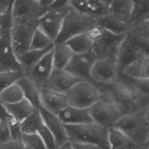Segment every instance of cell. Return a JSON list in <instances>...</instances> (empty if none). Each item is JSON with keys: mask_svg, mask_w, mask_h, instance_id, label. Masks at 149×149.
Returning <instances> with one entry per match:
<instances>
[{"mask_svg": "<svg viewBox=\"0 0 149 149\" xmlns=\"http://www.w3.org/2000/svg\"><path fill=\"white\" fill-rule=\"evenodd\" d=\"M80 80L81 79L73 76L65 69L60 70L54 68L44 88L52 90V91L58 93H66L74 85H76Z\"/></svg>", "mask_w": 149, "mask_h": 149, "instance_id": "16", "label": "cell"}, {"mask_svg": "<svg viewBox=\"0 0 149 149\" xmlns=\"http://www.w3.org/2000/svg\"><path fill=\"white\" fill-rule=\"evenodd\" d=\"M35 1H39V0H35Z\"/></svg>", "mask_w": 149, "mask_h": 149, "instance_id": "52", "label": "cell"}, {"mask_svg": "<svg viewBox=\"0 0 149 149\" xmlns=\"http://www.w3.org/2000/svg\"><path fill=\"white\" fill-rule=\"evenodd\" d=\"M70 1L71 0H56L50 8L51 9H61V8L68 7Z\"/></svg>", "mask_w": 149, "mask_h": 149, "instance_id": "45", "label": "cell"}, {"mask_svg": "<svg viewBox=\"0 0 149 149\" xmlns=\"http://www.w3.org/2000/svg\"><path fill=\"white\" fill-rule=\"evenodd\" d=\"M127 34L140 44L149 42V20L130 26Z\"/></svg>", "mask_w": 149, "mask_h": 149, "instance_id": "32", "label": "cell"}, {"mask_svg": "<svg viewBox=\"0 0 149 149\" xmlns=\"http://www.w3.org/2000/svg\"><path fill=\"white\" fill-rule=\"evenodd\" d=\"M99 86L102 98L112 102L119 109L122 115L141 111L135 95L122 79L119 78L112 83Z\"/></svg>", "mask_w": 149, "mask_h": 149, "instance_id": "2", "label": "cell"}, {"mask_svg": "<svg viewBox=\"0 0 149 149\" xmlns=\"http://www.w3.org/2000/svg\"><path fill=\"white\" fill-rule=\"evenodd\" d=\"M74 149H105L101 146L91 143H73Z\"/></svg>", "mask_w": 149, "mask_h": 149, "instance_id": "44", "label": "cell"}, {"mask_svg": "<svg viewBox=\"0 0 149 149\" xmlns=\"http://www.w3.org/2000/svg\"><path fill=\"white\" fill-rule=\"evenodd\" d=\"M22 76H24L22 71H11V72H2L0 73V95L3 90L11 83L16 82ZM7 111L2 103L0 102V118L7 116Z\"/></svg>", "mask_w": 149, "mask_h": 149, "instance_id": "33", "label": "cell"}, {"mask_svg": "<svg viewBox=\"0 0 149 149\" xmlns=\"http://www.w3.org/2000/svg\"><path fill=\"white\" fill-rule=\"evenodd\" d=\"M71 50L74 52V54H82L91 52L93 49L95 42L92 41V39L89 37L87 32L78 34L68 41L65 42Z\"/></svg>", "mask_w": 149, "mask_h": 149, "instance_id": "28", "label": "cell"}, {"mask_svg": "<svg viewBox=\"0 0 149 149\" xmlns=\"http://www.w3.org/2000/svg\"><path fill=\"white\" fill-rule=\"evenodd\" d=\"M38 26L39 23L13 21L11 40L16 58L29 50L33 34Z\"/></svg>", "mask_w": 149, "mask_h": 149, "instance_id": "7", "label": "cell"}, {"mask_svg": "<svg viewBox=\"0 0 149 149\" xmlns=\"http://www.w3.org/2000/svg\"><path fill=\"white\" fill-rule=\"evenodd\" d=\"M149 20V0H133L129 26Z\"/></svg>", "mask_w": 149, "mask_h": 149, "instance_id": "30", "label": "cell"}, {"mask_svg": "<svg viewBox=\"0 0 149 149\" xmlns=\"http://www.w3.org/2000/svg\"><path fill=\"white\" fill-rule=\"evenodd\" d=\"M8 125H9L10 130V134H11V138L13 140H20L22 139L23 136V130H22V125L21 122H19L18 120L13 118V116H10L9 114H7L5 117Z\"/></svg>", "mask_w": 149, "mask_h": 149, "instance_id": "39", "label": "cell"}, {"mask_svg": "<svg viewBox=\"0 0 149 149\" xmlns=\"http://www.w3.org/2000/svg\"><path fill=\"white\" fill-rule=\"evenodd\" d=\"M42 124H44V120H42L41 112L39 109H36L33 113H31L27 118H26L21 123L23 134L24 133H26V134L37 133L38 129L41 127Z\"/></svg>", "mask_w": 149, "mask_h": 149, "instance_id": "34", "label": "cell"}, {"mask_svg": "<svg viewBox=\"0 0 149 149\" xmlns=\"http://www.w3.org/2000/svg\"><path fill=\"white\" fill-rule=\"evenodd\" d=\"M68 105L80 109H89L101 96L100 86L92 80H80L66 93Z\"/></svg>", "mask_w": 149, "mask_h": 149, "instance_id": "6", "label": "cell"}, {"mask_svg": "<svg viewBox=\"0 0 149 149\" xmlns=\"http://www.w3.org/2000/svg\"><path fill=\"white\" fill-rule=\"evenodd\" d=\"M54 42L46 35L44 31L38 29L35 30L31 40L30 48L31 50H44L54 46Z\"/></svg>", "mask_w": 149, "mask_h": 149, "instance_id": "35", "label": "cell"}, {"mask_svg": "<svg viewBox=\"0 0 149 149\" xmlns=\"http://www.w3.org/2000/svg\"><path fill=\"white\" fill-rule=\"evenodd\" d=\"M16 82L22 89L24 98L29 100L37 109H41V88L26 76H22Z\"/></svg>", "mask_w": 149, "mask_h": 149, "instance_id": "21", "label": "cell"}, {"mask_svg": "<svg viewBox=\"0 0 149 149\" xmlns=\"http://www.w3.org/2000/svg\"><path fill=\"white\" fill-rule=\"evenodd\" d=\"M113 127L121 130L139 146L146 144L148 140L149 124L144 116L143 109L123 115Z\"/></svg>", "mask_w": 149, "mask_h": 149, "instance_id": "3", "label": "cell"}, {"mask_svg": "<svg viewBox=\"0 0 149 149\" xmlns=\"http://www.w3.org/2000/svg\"><path fill=\"white\" fill-rule=\"evenodd\" d=\"M68 140L73 143H91L111 149L109 129L95 122L79 125H65Z\"/></svg>", "mask_w": 149, "mask_h": 149, "instance_id": "1", "label": "cell"}, {"mask_svg": "<svg viewBox=\"0 0 149 149\" xmlns=\"http://www.w3.org/2000/svg\"><path fill=\"white\" fill-rule=\"evenodd\" d=\"M0 149H26V146L20 140H10L7 143H0Z\"/></svg>", "mask_w": 149, "mask_h": 149, "instance_id": "41", "label": "cell"}, {"mask_svg": "<svg viewBox=\"0 0 149 149\" xmlns=\"http://www.w3.org/2000/svg\"><path fill=\"white\" fill-rule=\"evenodd\" d=\"M125 35L113 34L104 29L101 37L95 42L93 52L95 53L97 58H117V54H118L120 45Z\"/></svg>", "mask_w": 149, "mask_h": 149, "instance_id": "13", "label": "cell"}, {"mask_svg": "<svg viewBox=\"0 0 149 149\" xmlns=\"http://www.w3.org/2000/svg\"><path fill=\"white\" fill-rule=\"evenodd\" d=\"M146 55V53L142 45L128 36L127 34L125 35L121 42L118 54H117V64H118L120 74L127 66Z\"/></svg>", "mask_w": 149, "mask_h": 149, "instance_id": "11", "label": "cell"}, {"mask_svg": "<svg viewBox=\"0 0 149 149\" xmlns=\"http://www.w3.org/2000/svg\"><path fill=\"white\" fill-rule=\"evenodd\" d=\"M74 52L69 46L63 44L54 45L53 48V64L55 69L64 70L71 61Z\"/></svg>", "mask_w": 149, "mask_h": 149, "instance_id": "27", "label": "cell"}, {"mask_svg": "<svg viewBox=\"0 0 149 149\" xmlns=\"http://www.w3.org/2000/svg\"><path fill=\"white\" fill-rule=\"evenodd\" d=\"M57 149H74V148L73 146V143H71L70 141H67L66 143L61 144L60 146H58Z\"/></svg>", "mask_w": 149, "mask_h": 149, "instance_id": "46", "label": "cell"}, {"mask_svg": "<svg viewBox=\"0 0 149 149\" xmlns=\"http://www.w3.org/2000/svg\"><path fill=\"white\" fill-rule=\"evenodd\" d=\"M54 48V47H53ZM54 70L53 64V49L50 50L42 57L40 61L31 68L29 71L24 74V76L30 78L41 89L45 87L46 81Z\"/></svg>", "mask_w": 149, "mask_h": 149, "instance_id": "15", "label": "cell"}, {"mask_svg": "<svg viewBox=\"0 0 149 149\" xmlns=\"http://www.w3.org/2000/svg\"><path fill=\"white\" fill-rule=\"evenodd\" d=\"M5 117L0 118V143H7L9 141L13 140L9 125H8V122Z\"/></svg>", "mask_w": 149, "mask_h": 149, "instance_id": "40", "label": "cell"}, {"mask_svg": "<svg viewBox=\"0 0 149 149\" xmlns=\"http://www.w3.org/2000/svg\"><path fill=\"white\" fill-rule=\"evenodd\" d=\"M102 1H103V2H105L106 4H108V5L109 6V5H111V4L112 3V2H114L115 0H102Z\"/></svg>", "mask_w": 149, "mask_h": 149, "instance_id": "50", "label": "cell"}, {"mask_svg": "<svg viewBox=\"0 0 149 149\" xmlns=\"http://www.w3.org/2000/svg\"><path fill=\"white\" fill-rule=\"evenodd\" d=\"M133 9V0H115L109 5V13L114 15L129 26Z\"/></svg>", "mask_w": 149, "mask_h": 149, "instance_id": "26", "label": "cell"}, {"mask_svg": "<svg viewBox=\"0 0 149 149\" xmlns=\"http://www.w3.org/2000/svg\"><path fill=\"white\" fill-rule=\"evenodd\" d=\"M89 112L93 122L108 129L112 127L123 116L119 109L112 102L102 97L89 108Z\"/></svg>", "mask_w": 149, "mask_h": 149, "instance_id": "9", "label": "cell"}, {"mask_svg": "<svg viewBox=\"0 0 149 149\" xmlns=\"http://www.w3.org/2000/svg\"><path fill=\"white\" fill-rule=\"evenodd\" d=\"M53 47L44 49V50H31V49H29V51H26V53L21 55V56L17 57L19 63H20V65L22 66L23 74L26 73L32 67H34L46 53H48L50 50L53 49Z\"/></svg>", "mask_w": 149, "mask_h": 149, "instance_id": "29", "label": "cell"}, {"mask_svg": "<svg viewBox=\"0 0 149 149\" xmlns=\"http://www.w3.org/2000/svg\"><path fill=\"white\" fill-rule=\"evenodd\" d=\"M136 149H149V146H147L146 144H143V146H138Z\"/></svg>", "mask_w": 149, "mask_h": 149, "instance_id": "49", "label": "cell"}, {"mask_svg": "<svg viewBox=\"0 0 149 149\" xmlns=\"http://www.w3.org/2000/svg\"><path fill=\"white\" fill-rule=\"evenodd\" d=\"M97 24L102 29L117 35H125L128 31V25L122 22L114 15L108 13L105 16L97 19Z\"/></svg>", "mask_w": 149, "mask_h": 149, "instance_id": "24", "label": "cell"}, {"mask_svg": "<svg viewBox=\"0 0 149 149\" xmlns=\"http://www.w3.org/2000/svg\"><path fill=\"white\" fill-rule=\"evenodd\" d=\"M120 79L127 84L135 95L140 109H143L149 104V79L130 78L120 74Z\"/></svg>", "mask_w": 149, "mask_h": 149, "instance_id": "19", "label": "cell"}, {"mask_svg": "<svg viewBox=\"0 0 149 149\" xmlns=\"http://www.w3.org/2000/svg\"><path fill=\"white\" fill-rule=\"evenodd\" d=\"M121 74L130 78L149 79V54L127 66Z\"/></svg>", "mask_w": 149, "mask_h": 149, "instance_id": "22", "label": "cell"}, {"mask_svg": "<svg viewBox=\"0 0 149 149\" xmlns=\"http://www.w3.org/2000/svg\"><path fill=\"white\" fill-rule=\"evenodd\" d=\"M14 0H0V14L5 13L13 6Z\"/></svg>", "mask_w": 149, "mask_h": 149, "instance_id": "43", "label": "cell"}, {"mask_svg": "<svg viewBox=\"0 0 149 149\" xmlns=\"http://www.w3.org/2000/svg\"><path fill=\"white\" fill-rule=\"evenodd\" d=\"M13 7V6H11ZM11 8L6 13L5 21L0 27V73L22 71V66L15 56L11 40Z\"/></svg>", "mask_w": 149, "mask_h": 149, "instance_id": "4", "label": "cell"}, {"mask_svg": "<svg viewBox=\"0 0 149 149\" xmlns=\"http://www.w3.org/2000/svg\"><path fill=\"white\" fill-rule=\"evenodd\" d=\"M58 115L64 125H79L93 122L89 109H80L68 106Z\"/></svg>", "mask_w": 149, "mask_h": 149, "instance_id": "20", "label": "cell"}, {"mask_svg": "<svg viewBox=\"0 0 149 149\" xmlns=\"http://www.w3.org/2000/svg\"><path fill=\"white\" fill-rule=\"evenodd\" d=\"M3 106L5 108L8 114L13 116V118L18 120L21 123L37 109L26 98L22 99L21 101L17 102V103L6 104Z\"/></svg>", "mask_w": 149, "mask_h": 149, "instance_id": "23", "label": "cell"}, {"mask_svg": "<svg viewBox=\"0 0 149 149\" xmlns=\"http://www.w3.org/2000/svg\"><path fill=\"white\" fill-rule=\"evenodd\" d=\"M24 99V93L17 82L11 83L3 90L0 95V102L2 105L13 104Z\"/></svg>", "mask_w": 149, "mask_h": 149, "instance_id": "31", "label": "cell"}, {"mask_svg": "<svg viewBox=\"0 0 149 149\" xmlns=\"http://www.w3.org/2000/svg\"><path fill=\"white\" fill-rule=\"evenodd\" d=\"M37 133L42 140L44 141L45 144L47 147V149H57V143L56 140H55L53 134L51 133V131L48 129V127L45 125V123L41 125V127L38 129Z\"/></svg>", "mask_w": 149, "mask_h": 149, "instance_id": "38", "label": "cell"}, {"mask_svg": "<svg viewBox=\"0 0 149 149\" xmlns=\"http://www.w3.org/2000/svg\"><path fill=\"white\" fill-rule=\"evenodd\" d=\"M97 60L95 53L74 54L65 70L81 80H91V70Z\"/></svg>", "mask_w": 149, "mask_h": 149, "instance_id": "14", "label": "cell"}, {"mask_svg": "<svg viewBox=\"0 0 149 149\" xmlns=\"http://www.w3.org/2000/svg\"><path fill=\"white\" fill-rule=\"evenodd\" d=\"M49 9L35 0H14L11 7V18L13 21L39 23Z\"/></svg>", "mask_w": 149, "mask_h": 149, "instance_id": "8", "label": "cell"}, {"mask_svg": "<svg viewBox=\"0 0 149 149\" xmlns=\"http://www.w3.org/2000/svg\"><path fill=\"white\" fill-rule=\"evenodd\" d=\"M146 144L147 146H149V136H148V140H147V142H146Z\"/></svg>", "mask_w": 149, "mask_h": 149, "instance_id": "51", "label": "cell"}, {"mask_svg": "<svg viewBox=\"0 0 149 149\" xmlns=\"http://www.w3.org/2000/svg\"><path fill=\"white\" fill-rule=\"evenodd\" d=\"M109 13V6L102 0H89L87 4V14L96 20Z\"/></svg>", "mask_w": 149, "mask_h": 149, "instance_id": "36", "label": "cell"}, {"mask_svg": "<svg viewBox=\"0 0 149 149\" xmlns=\"http://www.w3.org/2000/svg\"><path fill=\"white\" fill-rule=\"evenodd\" d=\"M120 72L117 58H97L91 70V80L97 85H106L118 80Z\"/></svg>", "mask_w": 149, "mask_h": 149, "instance_id": "10", "label": "cell"}, {"mask_svg": "<svg viewBox=\"0 0 149 149\" xmlns=\"http://www.w3.org/2000/svg\"><path fill=\"white\" fill-rule=\"evenodd\" d=\"M143 112H144V116H146V119L149 124V104L143 109Z\"/></svg>", "mask_w": 149, "mask_h": 149, "instance_id": "48", "label": "cell"}, {"mask_svg": "<svg viewBox=\"0 0 149 149\" xmlns=\"http://www.w3.org/2000/svg\"><path fill=\"white\" fill-rule=\"evenodd\" d=\"M89 0H71L69 3L70 8L79 13H87V4Z\"/></svg>", "mask_w": 149, "mask_h": 149, "instance_id": "42", "label": "cell"}, {"mask_svg": "<svg viewBox=\"0 0 149 149\" xmlns=\"http://www.w3.org/2000/svg\"><path fill=\"white\" fill-rule=\"evenodd\" d=\"M109 142L111 149H136L139 146L115 127L109 128Z\"/></svg>", "mask_w": 149, "mask_h": 149, "instance_id": "25", "label": "cell"}, {"mask_svg": "<svg viewBox=\"0 0 149 149\" xmlns=\"http://www.w3.org/2000/svg\"><path fill=\"white\" fill-rule=\"evenodd\" d=\"M70 10V6L61 9H50L39 20V29L42 30L54 42L61 32L62 22Z\"/></svg>", "mask_w": 149, "mask_h": 149, "instance_id": "12", "label": "cell"}, {"mask_svg": "<svg viewBox=\"0 0 149 149\" xmlns=\"http://www.w3.org/2000/svg\"><path fill=\"white\" fill-rule=\"evenodd\" d=\"M39 111L41 112L45 125L48 127L51 133L53 134L55 140H56L57 147L69 141L65 125L61 122V120L60 119L58 114L50 112L42 108L39 109Z\"/></svg>", "mask_w": 149, "mask_h": 149, "instance_id": "18", "label": "cell"}, {"mask_svg": "<svg viewBox=\"0 0 149 149\" xmlns=\"http://www.w3.org/2000/svg\"><path fill=\"white\" fill-rule=\"evenodd\" d=\"M22 141L26 149H47L38 133H29V134L24 133L22 136Z\"/></svg>", "mask_w": 149, "mask_h": 149, "instance_id": "37", "label": "cell"}, {"mask_svg": "<svg viewBox=\"0 0 149 149\" xmlns=\"http://www.w3.org/2000/svg\"><path fill=\"white\" fill-rule=\"evenodd\" d=\"M40 98L42 108L55 114H58L69 106L66 93H58L46 88L41 89Z\"/></svg>", "mask_w": 149, "mask_h": 149, "instance_id": "17", "label": "cell"}, {"mask_svg": "<svg viewBox=\"0 0 149 149\" xmlns=\"http://www.w3.org/2000/svg\"><path fill=\"white\" fill-rule=\"evenodd\" d=\"M55 1H56V0H39V2H40L42 5H44L47 8H50L52 6Z\"/></svg>", "mask_w": 149, "mask_h": 149, "instance_id": "47", "label": "cell"}, {"mask_svg": "<svg viewBox=\"0 0 149 149\" xmlns=\"http://www.w3.org/2000/svg\"><path fill=\"white\" fill-rule=\"evenodd\" d=\"M97 20L87 13H79L70 8L67 14L62 22L61 32L54 44H63L69 39L78 34L87 32L91 27L95 25Z\"/></svg>", "mask_w": 149, "mask_h": 149, "instance_id": "5", "label": "cell"}]
</instances>
